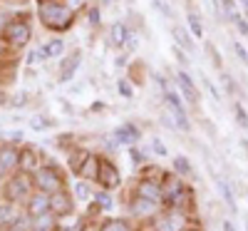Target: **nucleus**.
I'll return each instance as SVG.
<instances>
[{"instance_id": "20e7f679", "label": "nucleus", "mask_w": 248, "mask_h": 231, "mask_svg": "<svg viewBox=\"0 0 248 231\" xmlns=\"http://www.w3.org/2000/svg\"><path fill=\"white\" fill-rule=\"evenodd\" d=\"M28 194H30V182H28V177H25V174L13 177V179L8 182V186H5V199H8V201L25 199Z\"/></svg>"}, {"instance_id": "4468645a", "label": "nucleus", "mask_w": 248, "mask_h": 231, "mask_svg": "<svg viewBox=\"0 0 248 231\" xmlns=\"http://www.w3.org/2000/svg\"><path fill=\"white\" fill-rule=\"evenodd\" d=\"M127 37H129V33H127V28H124L122 23H117V25H112V43L119 48V45H124L127 43Z\"/></svg>"}, {"instance_id": "72a5a7b5", "label": "nucleus", "mask_w": 248, "mask_h": 231, "mask_svg": "<svg viewBox=\"0 0 248 231\" xmlns=\"http://www.w3.org/2000/svg\"><path fill=\"white\" fill-rule=\"evenodd\" d=\"M246 229H248V219H246Z\"/></svg>"}, {"instance_id": "dca6fc26", "label": "nucleus", "mask_w": 248, "mask_h": 231, "mask_svg": "<svg viewBox=\"0 0 248 231\" xmlns=\"http://www.w3.org/2000/svg\"><path fill=\"white\" fill-rule=\"evenodd\" d=\"M62 50H65V45H62V40H50V43L45 45V52L47 57H60Z\"/></svg>"}, {"instance_id": "f704fd0d", "label": "nucleus", "mask_w": 248, "mask_h": 231, "mask_svg": "<svg viewBox=\"0 0 248 231\" xmlns=\"http://www.w3.org/2000/svg\"><path fill=\"white\" fill-rule=\"evenodd\" d=\"M189 231H194V229H189Z\"/></svg>"}, {"instance_id": "aec40b11", "label": "nucleus", "mask_w": 248, "mask_h": 231, "mask_svg": "<svg viewBox=\"0 0 248 231\" xmlns=\"http://www.w3.org/2000/svg\"><path fill=\"white\" fill-rule=\"evenodd\" d=\"M75 194H77L79 199H90V186H87L85 182H77V184H75Z\"/></svg>"}, {"instance_id": "473e14b6", "label": "nucleus", "mask_w": 248, "mask_h": 231, "mask_svg": "<svg viewBox=\"0 0 248 231\" xmlns=\"http://www.w3.org/2000/svg\"><path fill=\"white\" fill-rule=\"evenodd\" d=\"M241 5H243V10L248 13V0H241Z\"/></svg>"}, {"instance_id": "bb28decb", "label": "nucleus", "mask_w": 248, "mask_h": 231, "mask_svg": "<svg viewBox=\"0 0 248 231\" xmlns=\"http://www.w3.org/2000/svg\"><path fill=\"white\" fill-rule=\"evenodd\" d=\"M97 201L102 204V209H109V206H112V201H109V197H107V194H99V197H97Z\"/></svg>"}, {"instance_id": "2f4dec72", "label": "nucleus", "mask_w": 248, "mask_h": 231, "mask_svg": "<svg viewBox=\"0 0 248 231\" xmlns=\"http://www.w3.org/2000/svg\"><path fill=\"white\" fill-rule=\"evenodd\" d=\"M25 166H32V154H25Z\"/></svg>"}, {"instance_id": "412c9836", "label": "nucleus", "mask_w": 248, "mask_h": 231, "mask_svg": "<svg viewBox=\"0 0 248 231\" xmlns=\"http://www.w3.org/2000/svg\"><path fill=\"white\" fill-rule=\"evenodd\" d=\"M174 37L179 40V45H184L186 50H194V45H191V40L186 37V33H181V30H174Z\"/></svg>"}, {"instance_id": "393cba45", "label": "nucleus", "mask_w": 248, "mask_h": 231, "mask_svg": "<svg viewBox=\"0 0 248 231\" xmlns=\"http://www.w3.org/2000/svg\"><path fill=\"white\" fill-rule=\"evenodd\" d=\"M119 92H122L124 97H132V87H129L124 80H119Z\"/></svg>"}, {"instance_id": "6e6552de", "label": "nucleus", "mask_w": 248, "mask_h": 231, "mask_svg": "<svg viewBox=\"0 0 248 231\" xmlns=\"http://www.w3.org/2000/svg\"><path fill=\"white\" fill-rule=\"evenodd\" d=\"M79 62H82V52L75 50L65 62H62V67H60V82H70V80L75 77L77 67H79Z\"/></svg>"}, {"instance_id": "7c9ffc66", "label": "nucleus", "mask_w": 248, "mask_h": 231, "mask_svg": "<svg viewBox=\"0 0 248 231\" xmlns=\"http://www.w3.org/2000/svg\"><path fill=\"white\" fill-rule=\"evenodd\" d=\"M223 231H236V229H233L231 221H223Z\"/></svg>"}, {"instance_id": "0eeeda50", "label": "nucleus", "mask_w": 248, "mask_h": 231, "mask_svg": "<svg viewBox=\"0 0 248 231\" xmlns=\"http://www.w3.org/2000/svg\"><path fill=\"white\" fill-rule=\"evenodd\" d=\"M52 209V201L45 197V194H35L30 201H28V214L32 219H40V216H45L47 212Z\"/></svg>"}, {"instance_id": "9d476101", "label": "nucleus", "mask_w": 248, "mask_h": 231, "mask_svg": "<svg viewBox=\"0 0 248 231\" xmlns=\"http://www.w3.org/2000/svg\"><path fill=\"white\" fill-rule=\"evenodd\" d=\"M114 137L119 139V144H134L139 139V132H137L134 124H122V127H117Z\"/></svg>"}, {"instance_id": "f257e3e1", "label": "nucleus", "mask_w": 248, "mask_h": 231, "mask_svg": "<svg viewBox=\"0 0 248 231\" xmlns=\"http://www.w3.org/2000/svg\"><path fill=\"white\" fill-rule=\"evenodd\" d=\"M40 17L43 23L52 30H65L72 23V10L67 5H60V3H43L40 5Z\"/></svg>"}, {"instance_id": "423d86ee", "label": "nucleus", "mask_w": 248, "mask_h": 231, "mask_svg": "<svg viewBox=\"0 0 248 231\" xmlns=\"http://www.w3.org/2000/svg\"><path fill=\"white\" fill-rule=\"evenodd\" d=\"M5 40H10L13 45H25L28 40H30V28L25 25V23H10L8 28H5Z\"/></svg>"}, {"instance_id": "f03ea898", "label": "nucleus", "mask_w": 248, "mask_h": 231, "mask_svg": "<svg viewBox=\"0 0 248 231\" xmlns=\"http://www.w3.org/2000/svg\"><path fill=\"white\" fill-rule=\"evenodd\" d=\"M97 179L99 184L105 186V189H114L119 186V172H117V166L107 159H97Z\"/></svg>"}, {"instance_id": "39448f33", "label": "nucleus", "mask_w": 248, "mask_h": 231, "mask_svg": "<svg viewBox=\"0 0 248 231\" xmlns=\"http://www.w3.org/2000/svg\"><path fill=\"white\" fill-rule=\"evenodd\" d=\"M164 99H167L169 110H171V115H174V119H176V127L186 132L191 124H189V117H186V110H184V104H181V97H179L176 92H167V95H164Z\"/></svg>"}, {"instance_id": "9b49d317", "label": "nucleus", "mask_w": 248, "mask_h": 231, "mask_svg": "<svg viewBox=\"0 0 248 231\" xmlns=\"http://www.w3.org/2000/svg\"><path fill=\"white\" fill-rule=\"evenodd\" d=\"M139 199H147V201H161V189L152 182H141L139 184Z\"/></svg>"}, {"instance_id": "6ab92c4d", "label": "nucleus", "mask_w": 248, "mask_h": 231, "mask_svg": "<svg viewBox=\"0 0 248 231\" xmlns=\"http://www.w3.org/2000/svg\"><path fill=\"white\" fill-rule=\"evenodd\" d=\"M13 219V206L10 204H0V224H8Z\"/></svg>"}, {"instance_id": "c85d7f7f", "label": "nucleus", "mask_w": 248, "mask_h": 231, "mask_svg": "<svg viewBox=\"0 0 248 231\" xmlns=\"http://www.w3.org/2000/svg\"><path fill=\"white\" fill-rule=\"evenodd\" d=\"M233 48H236V55H238V57H241V60H243V62H248V52H246V50H243V48H241V45H238V43H236V45H233Z\"/></svg>"}, {"instance_id": "cd10ccee", "label": "nucleus", "mask_w": 248, "mask_h": 231, "mask_svg": "<svg viewBox=\"0 0 248 231\" xmlns=\"http://www.w3.org/2000/svg\"><path fill=\"white\" fill-rule=\"evenodd\" d=\"M233 23H236V25H238V30H241V33H243V35H248V25H246V23H243V17H241V15H238V17H236V20H233Z\"/></svg>"}, {"instance_id": "c756f323", "label": "nucleus", "mask_w": 248, "mask_h": 231, "mask_svg": "<svg viewBox=\"0 0 248 231\" xmlns=\"http://www.w3.org/2000/svg\"><path fill=\"white\" fill-rule=\"evenodd\" d=\"M90 20H92V23H99V13L92 10V13H90Z\"/></svg>"}, {"instance_id": "f8f14e48", "label": "nucleus", "mask_w": 248, "mask_h": 231, "mask_svg": "<svg viewBox=\"0 0 248 231\" xmlns=\"http://www.w3.org/2000/svg\"><path fill=\"white\" fill-rule=\"evenodd\" d=\"M17 159H20V154L13 149V147H5V149L0 152V172H8V169H13V166L17 164Z\"/></svg>"}, {"instance_id": "4be33fe9", "label": "nucleus", "mask_w": 248, "mask_h": 231, "mask_svg": "<svg viewBox=\"0 0 248 231\" xmlns=\"http://www.w3.org/2000/svg\"><path fill=\"white\" fill-rule=\"evenodd\" d=\"M102 231H129V229L124 226L122 221H107L105 226H102Z\"/></svg>"}, {"instance_id": "c9c22d12", "label": "nucleus", "mask_w": 248, "mask_h": 231, "mask_svg": "<svg viewBox=\"0 0 248 231\" xmlns=\"http://www.w3.org/2000/svg\"><path fill=\"white\" fill-rule=\"evenodd\" d=\"M0 174H3V172H0Z\"/></svg>"}, {"instance_id": "a878e982", "label": "nucleus", "mask_w": 248, "mask_h": 231, "mask_svg": "<svg viewBox=\"0 0 248 231\" xmlns=\"http://www.w3.org/2000/svg\"><path fill=\"white\" fill-rule=\"evenodd\" d=\"M154 152H156V154H161V157L167 154V147L161 144V139H154Z\"/></svg>"}, {"instance_id": "f3484780", "label": "nucleus", "mask_w": 248, "mask_h": 231, "mask_svg": "<svg viewBox=\"0 0 248 231\" xmlns=\"http://www.w3.org/2000/svg\"><path fill=\"white\" fill-rule=\"evenodd\" d=\"M186 20H189V28H191V33H194L196 37H201V35H203V25H201L199 15H196V13H189V17H186Z\"/></svg>"}, {"instance_id": "2eb2a0df", "label": "nucleus", "mask_w": 248, "mask_h": 231, "mask_svg": "<svg viewBox=\"0 0 248 231\" xmlns=\"http://www.w3.org/2000/svg\"><path fill=\"white\" fill-rule=\"evenodd\" d=\"M216 189L221 192V197L226 199V204H229L231 209H236V201H233V194H231V189H229V184H226L221 177H216Z\"/></svg>"}, {"instance_id": "1a4fd4ad", "label": "nucleus", "mask_w": 248, "mask_h": 231, "mask_svg": "<svg viewBox=\"0 0 248 231\" xmlns=\"http://www.w3.org/2000/svg\"><path fill=\"white\" fill-rule=\"evenodd\" d=\"M176 82H179V90H181V95L186 97V102L196 104V102H199V92H196V87H194V80L186 75V72H179V75H176Z\"/></svg>"}, {"instance_id": "ddd939ff", "label": "nucleus", "mask_w": 248, "mask_h": 231, "mask_svg": "<svg viewBox=\"0 0 248 231\" xmlns=\"http://www.w3.org/2000/svg\"><path fill=\"white\" fill-rule=\"evenodd\" d=\"M50 201H52V212H55V214H70V212H72V201H70L67 194H57V197H52Z\"/></svg>"}, {"instance_id": "7ed1b4c3", "label": "nucleus", "mask_w": 248, "mask_h": 231, "mask_svg": "<svg viewBox=\"0 0 248 231\" xmlns=\"http://www.w3.org/2000/svg\"><path fill=\"white\" fill-rule=\"evenodd\" d=\"M35 182L40 186V192H57V189L62 186V179L52 166H40L37 174H35Z\"/></svg>"}, {"instance_id": "5701e85b", "label": "nucleus", "mask_w": 248, "mask_h": 231, "mask_svg": "<svg viewBox=\"0 0 248 231\" xmlns=\"http://www.w3.org/2000/svg\"><path fill=\"white\" fill-rule=\"evenodd\" d=\"M174 166H176L181 174H189V172H191V166H189V162H186V157H179V159L174 162Z\"/></svg>"}, {"instance_id": "a211bd4d", "label": "nucleus", "mask_w": 248, "mask_h": 231, "mask_svg": "<svg viewBox=\"0 0 248 231\" xmlns=\"http://www.w3.org/2000/svg\"><path fill=\"white\" fill-rule=\"evenodd\" d=\"M233 112H236V119H238V124H241L243 130H248V115H246V110H243V104H238V102H236Z\"/></svg>"}, {"instance_id": "b1692460", "label": "nucleus", "mask_w": 248, "mask_h": 231, "mask_svg": "<svg viewBox=\"0 0 248 231\" xmlns=\"http://www.w3.org/2000/svg\"><path fill=\"white\" fill-rule=\"evenodd\" d=\"M50 124H52V122H47V119H32V130L40 132V130H47Z\"/></svg>"}]
</instances>
